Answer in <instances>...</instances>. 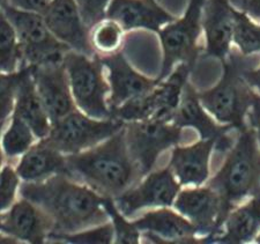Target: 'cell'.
<instances>
[{
	"mask_svg": "<svg viewBox=\"0 0 260 244\" xmlns=\"http://www.w3.org/2000/svg\"><path fill=\"white\" fill-rule=\"evenodd\" d=\"M115 228L112 224H106L98 228L89 230H80L72 234H53L50 235V239H56L62 243H77V244H108L114 239Z\"/></svg>",
	"mask_w": 260,
	"mask_h": 244,
	"instance_id": "obj_29",
	"label": "cell"
},
{
	"mask_svg": "<svg viewBox=\"0 0 260 244\" xmlns=\"http://www.w3.org/2000/svg\"><path fill=\"white\" fill-rule=\"evenodd\" d=\"M204 4L205 0H190L182 18L175 19L158 32L163 51L161 73L156 78L158 81L169 77L179 64L194 67L204 50L199 44Z\"/></svg>",
	"mask_w": 260,
	"mask_h": 244,
	"instance_id": "obj_6",
	"label": "cell"
},
{
	"mask_svg": "<svg viewBox=\"0 0 260 244\" xmlns=\"http://www.w3.org/2000/svg\"><path fill=\"white\" fill-rule=\"evenodd\" d=\"M260 231V191L229 213L220 234L209 244H244L252 242Z\"/></svg>",
	"mask_w": 260,
	"mask_h": 244,
	"instance_id": "obj_22",
	"label": "cell"
},
{
	"mask_svg": "<svg viewBox=\"0 0 260 244\" xmlns=\"http://www.w3.org/2000/svg\"><path fill=\"white\" fill-rule=\"evenodd\" d=\"M133 224L153 243L204 244V236L197 237L198 229L188 219L167 207L147 212Z\"/></svg>",
	"mask_w": 260,
	"mask_h": 244,
	"instance_id": "obj_18",
	"label": "cell"
},
{
	"mask_svg": "<svg viewBox=\"0 0 260 244\" xmlns=\"http://www.w3.org/2000/svg\"><path fill=\"white\" fill-rule=\"evenodd\" d=\"M175 207L197 227L205 244H209V239L221 233L230 213L221 196L208 185L179 191Z\"/></svg>",
	"mask_w": 260,
	"mask_h": 244,
	"instance_id": "obj_11",
	"label": "cell"
},
{
	"mask_svg": "<svg viewBox=\"0 0 260 244\" xmlns=\"http://www.w3.org/2000/svg\"><path fill=\"white\" fill-rule=\"evenodd\" d=\"M30 69L37 92L51 124L75 110L69 77L62 62L30 66Z\"/></svg>",
	"mask_w": 260,
	"mask_h": 244,
	"instance_id": "obj_16",
	"label": "cell"
},
{
	"mask_svg": "<svg viewBox=\"0 0 260 244\" xmlns=\"http://www.w3.org/2000/svg\"><path fill=\"white\" fill-rule=\"evenodd\" d=\"M19 177L26 182H36L51 175H66V157L52 147L45 139L30 147L16 169Z\"/></svg>",
	"mask_w": 260,
	"mask_h": 244,
	"instance_id": "obj_24",
	"label": "cell"
},
{
	"mask_svg": "<svg viewBox=\"0 0 260 244\" xmlns=\"http://www.w3.org/2000/svg\"><path fill=\"white\" fill-rule=\"evenodd\" d=\"M100 58L109 72L111 90L109 107L111 110L148 94L160 82L157 79H149L137 72L120 51L103 54Z\"/></svg>",
	"mask_w": 260,
	"mask_h": 244,
	"instance_id": "obj_17",
	"label": "cell"
},
{
	"mask_svg": "<svg viewBox=\"0 0 260 244\" xmlns=\"http://www.w3.org/2000/svg\"><path fill=\"white\" fill-rule=\"evenodd\" d=\"M233 5L252 18L260 20V0H232Z\"/></svg>",
	"mask_w": 260,
	"mask_h": 244,
	"instance_id": "obj_36",
	"label": "cell"
},
{
	"mask_svg": "<svg viewBox=\"0 0 260 244\" xmlns=\"http://www.w3.org/2000/svg\"><path fill=\"white\" fill-rule=\"evenodd\" d=\"M50 2L51 0H8V4L13 7L20 8V10L37 12V13L42 14L48 7Z\"/></svg>",
	"mask_w": 260,
	"mask_h": 244,
	"instance_id": "obj_35",
	"label": "cell"
},
{
	"mask_svg": "<svg viewBox=\"0 0 260 244\" xmlns=\"http://www.w3.org/2000/svg\"><path fill=\"white\" fill-rule=\"evenodd\" d=\"M14 113L19 115L30 126L36 137L43 139L48 137L51 130L47 110L42 103L37 88L31 75L30 66L23 67V74L20 80L15 96Z\"/></svg>",
	"mask_w": 260,
	"mask_h": 244,
	"instance_id": "obj_23",
	"label": "cell"
},
{
	"mask_svg": "<svg viewBox=\"0 0 260 244\" xmlns=\"http://www.w3.org/2000/svg\"><path fill=\"white\" fill-rule=\"evenodd\" d=\"M62 64L78 106L94 118H111L112 112L107 101L110 85L104 79L100 54L87 56L69 50L62 58Z\"/></svg>",
	"mask_w": 260,
	"mask_h": 244,
	"instance_id": "obj_5",
	"label": "cell"
},
{
	"mask_svg": "<svg viewBox=\"0 0 260 244\" xmlns=\"http://www.w3.org/2000/svg\"><path fill=\"white\" fill-rule=\"evenodd\" d=\"M5 4H8V0H0V10H2V7L5 5Z\"/></svg>",
	"mask_w": 260,
	"mask_h": 244,
	"instance_id": "obj_40",
	"label": "cell"
},
{
	"mask_svg": "<svg viewBox=\"0 0 260 244\" xmlns=\"http://www.w3.org/2000/svg\"><path fill=\"white\" fill-rule=\"evenodd\" d=\"M233 44L236 45L238 51L244 57L260 52V23L236 7Z\"/></svg>",
	"mask_w": 260,
	"mask_h": 244,
	"instance_id": "obj_26",
	"label": "cell"
},
{
	"mask_svg": "<svg viewBox=\"0 0 260 244\" xmlns=\"http://www.w3.org/2000/svg\"><path fill=\"white\" fill-rule=\"evenodd\" d=\"M191 71L190 65H177L169 77L158 82L148 94L111 110L112 117L123 121L141 119L171 121Z\"/></svg>",
	"mask_w": 260,
	"mask_h": 244,
	"instance_id": "obj_8",
	"label": "cell"
},
{
	"mask_svg": "<svg viewBox=\"0 0 260 244\" xmlns=\"http://www.w3.org/2000/svg\"><path fill=\"white\" fill-rule=\"evenodd\" d=\"M247 124L254 130L258 144L260 146V95L254 90L253 102L247 112Z\"/></svg>",
	"mask_w": 260,
	"mask_h": 244,
	"instance_id": "obj_34",
	"label": "cell"
},
{
	"mask_svg": "<svg viewBox=\"0 0 260 244\" xmlns=\"http://www.w3.org/2000/svg\"><path fill=\"white\" fill-rule=\"evenodd\" d=\"M124 124L125 121L115 117L103 120L90 119L74 110L51 124L48 137L43 139L60 153L75 154L107 140L120 131Z\"/></svg>",
	"mask_w": 260,
	"mask_h": 244,
	"instance_id": "obj_10",
	"label": "cell"
},
{
	"mask_svg": "<svg viewBox=\"0 0 260 244\" xmlns=\"http://www.w3.org/2000/svg\"><path fill=\"white\" fill-rule=\"evenodd\" d=\"M31 132L30 126L13 112L12 124L3 137V149L6 157L15 158L26 153L34 141Z\"/></svg>",
	"mask_w": 260,
	"mask_h": 244,
	"instance_id": "obj_27",
	"label": "cell"
},
{
	"mask_svg": "<svg viewBox=\"0 0 260 244\" xmlns=\"http://www.w3.org/2000/svg\"><path fill=\"white\" fill-rule=\"evenodd\" d=\"M18 185V172H15L11 166L4 167L0 171V213L6 211L13 204Z\"/></svg>",
	"mask_w": 260,
	"mask_h": 244,
	"instance_id": "obj_33",
	"label": "cell"
},
{
	"mask_svg": "<svg viewBox=\"0 0 260 244\" xmlns=\"http://www.w3.org/2000/svg\"><path fill=\"white\" fill-rule=\"evenodd\" d=\"M171 121L182 129L192 128L197 130L201 139L215 140L217 152H228L234 145L228 138V133L233 131V129L215 121L208 115L200 102L198 92L188 81L184 86L180 102Z\"/></svg>",
	"mask_w": 260,
	"mask_h": 244,
	"instance_id": "obj_14",
	"label": "cell"
},
{
	"mask_svg": "<svg viewBox=\"0 0 260 244\" xmlns=\"http://www.w3.org/2000/svg\"><path fill=\"white\" fill-rule=\"evenodd\" d=\"M223 165L208 180L232 212L243 200L260 191V146L251 126L241 132L228 150Z\"/></svg>",
	"mask_w": 260,
	"mask_h": 244,
	"instance_id": "obj_3",
	"label": "cell"
},
{
	"mask_svg": "<svg viewBox=\"0 0 260 244\" xmlns=\"http://www.w3.org/2000/svg\"><path fill=\"white\" fill-rule=\"evenodd\" d=\"M21 196L39 206L52 221L53 234H72L106 222L109 214L104 197L86 185L74 182L65 174H57L36 182L23 183Z\"/></svg>",
	"mask_w": 260,
	"mask_h": 244,
	"instance_id": "obj_1",
	"label": "cell"
},
{
	"mask_svg": "<svg viewBox=\"0 0 260 244\" xmlns=\"http://www.w3.org/2000/svg\"><path fill=\"white\" fill-rule=\"evenodd\" d=\"M23 67L14 73L0 72V124L3 125L13 110L16 90L23 74Z\"/></svg>",
	"mask_w": 260,
	"mask_h": 244,
	"instance_id": "obj_31",
	"label": "cell"
},
{
	"mask_svg": "<svg viewBox=\"0 0 260 244\" xmlns=\"http://www.w3.org/2000/svg\"><path fill=\"white\" fill-rule=\"evenodd\" d=\"M201 24L205 33V58L221 63L232 53L235 7L232 0H205Z\"/></svg>",
	"mask_w": 260,
	"mask_h": 244,
	"instance_id": "obj_15",
	"label": "cell"
},
{
	"mask_svg": "<svg viewBox=\"0 0 260 244\" xmlns=\"http://www.w3.org/2000/svg\"><path fill=\"white\" fill-rule=\"evenodd\" d=\"M88 29L107 19V10L111 0H74Z\"/></svg>",
	"mask_w": 260,
	"mask_h": 244,
	"instance_id": "obj_32",
	"label": "cell"
},
{
	"mask_svg": "<svg viewBox=\"0 0 260 244\" xmlns=\"http://www.w3.org/2000/svg\"><path fill=\"white\" fill-rule=\"evenodd\" d=\"M13 24L22 50L24 66L61 63L70 48L58 41L49 30L43 15L5 4L2 7Z\"/></svg>",
	"mask_w": 260,
	"mask_h": 244,
	"instance_id": "obj_7",
	"label": "cell"
},
{
	"mask_svg": "<svg viewBox=\"0 0 260 244\" xmlns=\"http://www.w3.org/2000/svg\"><path fill=\"white\" fill-rule=\"evenodd\" d=\"M52 221L39 206L23 198L2 217L0 230L18 239L43 243L52 233Z\"/></svg>",
	"mask_w": 260,
	"mask_h": 244,
	"instance_id": "obj_20",
	"label": "cell"
},
{
	"mask_svg": "<svg viewBox=\"0 0 260 244\" xmlns=\"http://www.w3.org/2000/svg\"><path fill=\"white\" fill-rule=\"evenodd\" d=\"M182 130L173 121L157 119L125 121L124 133L128 152L142 176L152 170L162 152L178 145L182 139Z\"/></svg>",
	"mask_w": 260,
	"mask_h": 244,
	"instance_id": "obj_9",
	"label": "cell"
},
{
	"mask_svg": "<svg viewBox=\"0 0 260 244\" xmlns=\"http://www.w3.org/2000/svg\"><path fill=\"white\" fill-rule=\"evenodd\" d=\"M66 175L79 177L103 197L116 198L142 177L128 152L123 129L86 152L66 157Z\"/></svg>",
	"mask_w": 260,
	"mask_h": 244,
	"instance_id": "obj_2",
	"label": "cell"
},
{
	"mask_svg": "<svg viewBox=\"0 0 260 244\" xmlns=\"http://www.w3.org/2000/svg\"><path fill=\"white\" fill-rule=\"evenodd\" d=\"M124 29L116 21L104 19L90 29V42L95 51L109 54L118 51ZM98 53V52H96Z\"/></svg>",
	"mask_w": 260,
	"mask_h": 244,
	"instance_id": "obj_28",
	"label": "cell"
},
{
	"mask_svg": "<svg viewBox=\"0 0 260 244\" xmlns=\"http://www.w3.org/2000/svg\"><path fill=\"white\" fill-rule=\"evenodd\" d=\"M241 57L233 52L222 62L219 82L207 90L198 93L206 111L220 124L230 126L237 133L249 126L247 112L253 102L254 89L242 75Z\"/></svg>",
	"mask_w": 260,
	"mask_h": 244,
	"instance_id": "obj_4",
	"label": "cell"
},
{
	"mask_svg": "<svg viewBox=\"0 0 260 244\" xmlns=\"http://www.w3.org/2000/svg\"><path fill=\"white\" fill-rule=\"evenodd\" d=\"M42 15L52 35L69 46L70 50L95 56L90 30L74 0H51Z\"/></svg>",
	"mask_w": 260,
	"mask_h": 244,
	"instance_id": "obj_13",
	"label": "cell"
},
{
	"mask_svg": "<svg viewBox=\"0 0 260 244\" xmlns=\"http://www.w3.org/2000/svg\"><path fill=\"white\" fill-rule=\"evenodd\" d=\"M0 227H2V216H0Z\"/></svg>",
	"mask_w": 260,
	"mask_h": 244,
	"instance_id": "obj_42",
	"label": "cell"
},
{
	"mask_svg": "<svg viewBox=\"0 0 260 244\" xmlns=\"http://www.w3.org/2000/svg\"><path fill=\"white\" fill-rule=\"evenodd\" d=\"M3 124H0V132H2V129H3ZM3 160H4V158H3V150H2V147H0V168H2V166H3Z\"/></svg>",
	"mask_w": 260,
	"mask_h": 244,
	"instance_id": "obj_39",
	"label": "cell"
},
{
	"mask_svg": "<svg viewBox=\"0 0 260 244\" xmlns=\"http://www.w3.org/2000/svg\"><path fill=\"white\" fill-rule=\"evenodd\" d=\"M18 243V238L13 236H5V235L0 234V244H15Z\"/></svg>",
	"mask_w": 260,
	"mask_h": 244,
	"instance_id": "obj_38",
	"label": "cell"
},
{
	"mask_svg": "<svg viewBox=\"0 0 260 244\" xmlns=\"http://www.w3.org/2000/svg\"><path fill=\"white\" fill-rule=\"evenodd\" d=\"M104 207L112 219L115 228L116 242L119 244H138L140 239V230L134 226L133 222H127L123 216L117 211V206L110 197H104Z\"/></svg>",
	"mask_w": 260,
	"mask_h": 244,
	"instance_id": "obj_30",
	"label": "cell"
},
{
	"mask_svg": "<svg viewBox=\"0 0 260 244\" xmlns=\"http://www.w3.org/2000/svg\"><path fill=\"white\" fill-rule=\"evenodd\" d=\"M24 66L22 50L13 24L0 10V72L14 73Z\"/></svg>",
	"mask_w": 260,
	"mask_h": 244,
	"instance_id": "obj_25",
	"label": "cell"
},
{
	"mask_svg": "<svg viewBox=\"0 0 260 244\" xmlns=\"http://www.w3.org/2000/svg\"><path fill=\"white\" fill-rule=\"evenodd\" d=\"M216 142L200 139L191 146H175L169 167L180 185L201 187L209 178V160Z\"/></svg>",
	"mask_w": 260,
	"mask_h": 244,
	"instance_id": "obj_21",
	"label": "cell"
},
{
	"mask_svg": "<svg viewBox=\"0 0 260 244\" xmlns=\"http://www.w3.org/2000/svg\"><path fill=\"white\" fill-rule=\"evenodd\" d=\"M255 243H258V244H260V231H259V234L257 235V236H255Z\"/></svg>",
	"mask_w": 260,
	"mask_h": 244,
	"instance_id": "obj_41",
	"label": "cell"
},
{
	"mask_svg": "<svg viewBox=\"0 0 260 244\" xmlns=\"http://www.w3.org/2000/svg\"><path fill=\"white\" fill-rule=\"evenodd\" d=\"M107 18L116 21L124 32L145 29L156 34L176 19L156 0H111Z\"/></svg>",
	"mask_w": 260,
	"mask_h": 244,
	"instance_id": "obj_19",
	"label": "cell"
},
{
	"mask_svg": "<svg viewBox=\"0 0 260 244\" xmlns=\"http://www.w3.org/2000/svg\"><path fill=\"white\" fill-rule=\"evenodd\" d=\"M242 75L245 79V81L253 88L254 90H257L258 94L260 95V66L258 69H247V67H242Z\"/></svg>",
	"mask_w": 260,
	"mask_h": 244,
	"instance_id": "obj_37",
	"label": "cell"
},
{
	"mask_svg": "<svg viewBox=\"0 0 260 244\" xmlns=\"http://www.w3.org/2000/svg\"><path fill=\"white\" fill-rule=\"evenodd\" d=\"M180 191V183L176 179L171 168L149 174L144 182L128 189L115 198L117 208L125 217H132L145 207H170L175 204Z\"/></svg>",
	"mask_w": 260,
	"mask_h": 244,
	"instance_id": "obj_12",
	"label": "cell"
}]
</instances>
